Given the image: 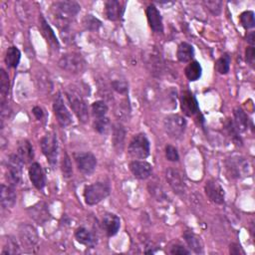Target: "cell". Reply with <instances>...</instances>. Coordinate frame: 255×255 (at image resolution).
<instances>
[{"instance_id":"ba28073f","label":"cell","mask_w":255,"mask_h":255,"mask_svg":"<svg viewBox=\"0 0 255 255\" xmlns=\"http://www.w3.org/2000/svg\"><path fill=\"white\" fill-rule=\"evenodd\" d=\"M24 163L18 155H11L7 160L6 180L10 186H17L22 178V168Z\"/></svg>"},{"instance_id":"52a82bcc","label":"cell","mask_w":255,"mask_h":255,"mask_svg":"<svg viewBox=\"0 0 255 255\" xmlns=\"http://www.w3.org/2000/svg\"><path fill=\"white\" fill-rule=\"evenodd\" d=\"M40 146L48 163L52 167H55L58 160V140L56 134L52 132L46 134L41 139Z\"/></svg>"},{"instance_id":"ab89813d","label":"cell","mask_w":255,"mask_h":255,"mask_svg":"<svg viewBox=\"0 0 255 255\" xmlns=\"http://www.w3.org/2000/svg\"><path fill=\"white\" fill-rule=\"evenodd\" d=\"M224 126H225V129H226L228 135L232 138V140H233L237 145H240V144H241V139H240V137L238 136V133H239V132L236 130V128H235L233 122L230 121V119H228V120L226 121V123H225Z\"/></svg>"},{"instance_id":"2e32d148","label":"cell","mask_w":255,"mask_h":255,"mask_svg":"<svg viewBox=\"0 0 255 255\" xmlns=\"http://www.w3.org/2000/svg\"><path fill=\"white\" fill-rule=\"evenodd\" d=\"M126 3L118 0H109L105 3V13L109 20L118 21L122 19L125 12Z\"/></svg>"},{"instance_id":"9a60e30c","label":"cell","mask_w":255,"mask_h":255,"mask_svg":"<svg viewBox=\"0 0 255 255\" xmlns=\"http://www.w3.org/2000/svg\"><path fill=\"white\" fill-rule=\"evenodd\" d=\"M181 107L184 114L188 117L195 115L199 110L197 100L191 91H184L182 93Z\"/></svg>"},{"instance_id":"cb8c5ba5","label":"cell","mask_w":255,"mask_h":255,"mask_svg":"<svg viewBox=\"0 0 255 255\" xmlns=\"http://www.w3.org/2000/svg\"><path fill=\"white\" fill-rule=\"evenodd\" d=\"M113 145L114 148L118 152H122L125 146V139H126V130L122 124H115L113 126Z\"/></svg>"},{"instance_id":"d6986e66","label":"cell","mask_w":255,"mask_h":255,"mask_svg":"<svg viewBox=\"0 0 255 255\" xmlns=\"http://www.w3.org/2000/svg\"><path fill=\"white\" fill-rule=\"evenodd\" d=\"M29 178L32 185L37 190H43L46 186V178L41 166L38 163H33L29 168Z\"/></svg>"},{"instance_id":"83f0119b","label":"cell","mask_w":255,"mask_h":255,"mask_svg":"<svg viewBox=\"0 0 255 255\" xmlns=\"http://www.w3.org/2000/svg\"><path fill=\"white\" fill-rule=\"evenodd\" d=\"M234 116V126L238 132H245L248 128L249 119L246 113L241 108H235L233 111Z\"/></svg>"},{"instance_id":"ee69618b","label":"cell","mask_w":255,"mask_h":255,"mask_svg":"<svg viewBox=\"0 0 255 255\" xmlns=\"http://www.w3.org/2000/svg\"><path fill=\"white\" fill-rule=\"evenodd\" d=\"M149 190H150L151 194H153L158 200H162V199L166 198V193L164 192V191L162 190L161 187L156 186V185H150Z\"/></svg>"},{"instance_id":"8992f818","label":"cell","mask_w":255,"mask_h":255,"mask_svg":"<svg viewBox=\"0 0 255 255\" xmlns=\"http://www.w3.org/2000/svg\"><path fill=\"white\" fill-rule=\"evenodd\" d=\"M66 97L72 111L77 116L79 121L82 123L88 122L89 110H88L87 103L82 98V96L79 95V93H77L74 90H68L66 91Z\"/></svg>"},{"instance_id":"ac0fdd59","label":"cell","mask_w":255,"mask_h":255,"mask_svg":"<svg viewBox=\"0 0 255 255\" xmlns=\"http://www.w3.org/2000/svg\"><path fill=\"white\" fill-rule=\"evenodd\" d=\"M147 18L152 30L156 33H163L164 25L160 11L155 5H150L147 8Z\"/></svg>"},{"instance_id":"4316f807","label":"cell","mask_w":255,"mask_h":255,"mask_svg":"<svg viewBox=\"0 0 255 255\" xmlns=\"http://www.w3.org/2000/svg\"><path fill=\"white\" fill-rule=\"evenodd\" d=\"M9 88H10V83H9L8 74L3 69H1V73H0V102H1V109L5 108V104L9 93Z\"/></svg>"},{"instance_id":"7dc6e473","label":"cell","mask_w":255,"mask_h":255,"mask_svg":"<svg viewBox=\"0 0 255 255\" xmlns=\"http://www.w3.org/2000/svg\"><path fill=\"white\" fill-rule=\"evenodd\" d=\"M32 113L37 120H42L44 117V112L40 107H34L32 110Z\"/></svg>"},{"instance_id":"7bdbcfd3","label":"cell","mask_w":255,"mask_h":255,"mask_svg":"<svg viewBox=\"0 0 255 255\" xmlns=\"http://www.w3.org/2000/svg\"><path fill=\"white\" fill-rule=\"evenodd\" d=\"M166 157L170 162H179L180 160V155L178 150L171 145H168L166 147Z\"/></svg>"},{"instance_id":"f6af8a7d","label":"cell","mask_w":255,"mask_h":255,"mask_svg":"<svg viewBox=\"0 0 255 255\" xmlns=\"http://www.w3.org/2000/svg\"><path fill=\"white\" fill-rule=\"evenodd\" d=\"M245 59H246V62L251 67L254 66V62H255V49H254L253 46L247 47V49L245 51Z\"/></svg>"},{"instance_id":"1f68e13d","label":"cell","mask_w":255,"mask_h":255,"mask_svg":"<svg viewBox=\"0 0 255 255\" xmlns=\"http://www.w3.org/2000/svg\"><path fill=\"white\" fill-rule=\"evenodd\" d=\"M201 72H202L201 66L196 61H191L185 70V74L189 79V81L191 82L197 81L201 77Z\"/></svg>"},{"instance_id":"9c48e42d","label":"cell","mask_w":255,"mask_h":255,"mask_svg":"<svg viewBox=\"0 0 255 255\" xmlns=\"http://www.w3.org/2000/svg\"><path fill=\"white\" fill-rule=\"evenodd\" d=\"M53 111H54L55 117L57 119V122L61 127L66 128L73 123L72 115L69 112V110L67 109V107L64 103V100L61 96V93H58L54 98Z\"/></svg>"},{"instance_id":"c3c4849f","label":"cell","mask_w":255,"mask_h":255,"mask_svg":"<svg viewBox=\"0 0 255 255\" xmlns=\"http://www.w3.org/2000/svg\"><path fill=\"white\" fill-rule=\"evenodd\" d=\"M230 253L231 254H240V253L244 254V251L241 249L240 245H238V244H231L230 245Z\"/></svg>"},{"instance_id":"6da1fadb","label":"cell","mask_w":255,"mask_h":255,"mask_svg":"<svg viewBox=\"0 0 255 255\" xmlns=\"http://www.w3.org/2000/svg\"><path fill=\"white\" fill-rule=\"evenodd\" d=\"M81 7L78 2L72 0H64V1L54 2L51 6V17L55 25L62 31L67 30L70 23L74 20L79 13Z\"/></svg>"},{"instance_id":"bcb514c9","label":"cell","mask_w":255,"mask_h":255,"mask_svg":"<svg viewBox=\"0 0 255 255\" xmlns=\"http://www.w3.org/2000/svg\"><path fill=\"white\" fill-rule=\"evenodd\" d=\"M171 254H173V255H189V254H191V251L188 250L186 247H184L180 244H177L172 247Z\"/></svg>"},{"instance_id":"4fadbf2b","label":"cell","mask_w":255,"mask_h":255,"mask_svg":"<svg viewBox=\"0 0 255 255\" xmlns=\"http://www.w3.org/2000/svg\"><path fill=\"white\" fill-rule=\"evenodd\" d=\"M166 179L167 182L169 183L170 187L173 189V191L179 194V195H183L186 191V185H185V181L183 179V175L181 174L180 171L176 170V169H168L166 171Z\"/></svg>"},{"instance_id":"f546056e","label":"cell","mask_w":255,"mask_h":255,"mask_svg":"<svg viewBox=\"0 0 255 255\" xmlns=\"http://www.w3.org/2000/svg\"><path fill=\"white\" fill-rule=\"evenodd\" d=\"M193 56H194V50L191 44L187 42H183L180 44L177 52V57L180 62H183V63L191 62Z\"/></svg>"},{"instance_id":"277c9868","label":"cell","mask_w":255,"mask_h":255,"mask_svg":"<svg viewBox=\"0 0 255 255\" xmlns=\"http://www.w3.org/2000/svg\"><path fill=\"white\" fill-rule=\"evenodd\" d=\"M58 65L61 69L73 73L80 74L85 71L87 63L81 54L78 53H66L59 59Z\"/></svg>"},{"instance_id":"681fc988","label":"cell","mask_w":255,"mask_h":255,"mask_svg":"<svg viewBox=\"0 0 255 255\" xmlns=\"http://www.w3.org/2000/svg\"><path fill=\"white\" fill-rule=\"evenodd\" d=\"M246 41H247V43H249L251 46H253L254 45V42H255V33H254V31H251V32H249L248 34H247V36H246Z\"/></svg>"},{"instance_id":"7a4b0ae2","label":"cell","mask_w":255,"mask_h":255,"mask_svg":"<svg viewBox=\"0 0 255 255\" xmlns=\"http://www.w3.org/2000/svg\"><path fill=\"white\" fill-rule=\"evenodd\" d=\"M111 188L105 183H95L87 186L84 190V199L88 205H95L109 196Z\"/></svg>"},{"instance_id":"8d00e7d4","label":"cell","mask_w":255,"mask_h":255,"mask_svg":"<svg viewBox=\"0 0 255 255\" xmlns=\"http://www.w3.org/2000/svg\"><path fill=\"white\" fill-rule=\"evenodd\" d=\"M83 25L85 26L86 29H88L90 31H97L102 26V22L95 16L89 14L84 17Z\"/></svg>"},{"instance_id":"3957f363","label":"cell","mask_w":255,"mask_h":255,"mask_svg":"<svg viewBox=\"0 0 255 255\" xmlns=\"http://www.w3.org/2000/svg\"><path fill=\"white\" fill-rule=\"evenodd\" d=\"M151 146L150 141L145 134H138L133 137L129 147H128V153L130 157L136 160H145L150 156Z\"/></svg>"},{"instance_id":"30bf717a","label":"cell","mask_w":255,"mask_h":255,"mask_svg":"<svg viewBox=\"0 0 255 255\" xmlns=\"http://www.w3.org/2000/svg\"><path fill=\"white\" fill-rule=\"evenodd\" d=\"M18 230L22 245L25 248L30 249V252H33V249L37 248V245L39 243V235L35 227L27 223H22L19 226Z\"/></svg>"},{"instance_id":"d6a6232c","label":"cell","mask_w":255,"mask_h":255,"mask_svg":"<svg viewBox=\"0 0 255 255\" xmlns=\"http://www.w3.org/2000/svg\"><path fill=\"white\" fill-rule=\"evenodd\" d=\"M93 128L97 133L101 135H106L111 129V121L107 117L96 118L93 124Z\"/></svg>"},{"instance_id":"ffe728a7","label":"cell","mask_w":255,"mask_h":255,"mask_svg":"<svg viewBox=\"0 0 255 255\" xmlns=\"http://www.w3.org/2000/svg\"><path fill=\"white\" fill-rule=\"evenodd\" d=\"M39 23H40V30L42 32V35L44 36V38L46 39V41L48 42L50 47L57 51L60 48L59 41H58L53 29L51 28V26L48 24V22L42 15L39 18Z\"/></svg>"},{"instance_id":"7402d4cb","label":"cell","mask_w":255,"mask_h":255,"mask_svg":"<svg viewBox=\"0 0 255 255\" xmlns=\"http://www.w3.org/2000/svg\"><path fill=\"white\" fill-rule=\"evenodd\" d=\"M103 226L108 236H114L121 227L120 217L114 213H106L103 217Z\"/></svg>"},{"instance_id":"74e56055","label":"cell","mask_w":255,"mask_h":255,"mask_svg":"<svg viewBox=\"0 0 255 255\" xmlns=\"http://www.w3.org/2000/svg\"><path fill=\"white\" fill-rule=\"evenodd\" d=\"M20 253V247H19V244L18 242L12 238V237H9L7 239V244L6 246L4 247L3 251H2V255H12V254H19Z\"/></svg>"},{"instance_id":"603a6c76","label":"cell","mask_w":255,"mask_h":255,"mask_svg":"<svg viewBox=\"0 0 255 255\" xmlns=\"http://www.w3.org/2000/svg\"><path fill=\"white\" fill-rule=\"evenodd\" d=\"M1 205L4 208H12L16 203V193L12 186H1V197H0Z\"/></svg>"},{"instance_id":"60d3db41","label":"cell","mask_w":255,"mask_h":255,"mask_svg":"<svg viewBox=\"0 0 255 255\" xmlns=\"http://www.w3.org/2000/svg\"><path fill=\"white\" fill-rule=\"evenodd\" d=\"M61 170H62V174L63 177L66 179H69L73 176V169H72V164L70 161V158L67 154L64 155L63 159H62V163H61Z\"/></svg>"},{"instance_id":"836d02e7","label":"cell","mask_w":255,"mask_h":255,"mask_svg":"<svg viewBox=\"0 0 255 255\" xmlns=\"http://www.w3.org/2000/svg\"><path fill=\"white\" fill-rule=\"evenodd\" d=\"M230 61L231 58L228 54H223L217 61L215 64V69L216 71L221 74V75H225L229 72V68H230Z\"/></svg>"},{"instance_id":"5b68a950","label":"cell","mask_w":255,"mask_h":255,"mask_svg":"<svg viewBox=\"0 0 255 255\" xmlns=\"http://www.w3.org/2000/svg\"><path fill=\"white\" fill-rule=\"evenodd\" d=\"M164 128L166 133L173 139H180L185 134L187 128V121L184 117L173 114L165 118Z\"/></svg>"},{"instance_id":"8fae6325","label":"cell","mask_w":255,"mask_h":255,"mask_svg":"<svg viewBox=\"0 0 255 255\" xmlns=\"http://www.w3.org/2000/svg\"><path fill=\"white\" fill-rule=\"evenodd\" d=\"M226 169L232 178H241L248 175L250 166L248 162L241 157H231L226 161Z\"/></svg>"},{"instance_id":"4dcf8cb0","label":"cell","mask_w":255,"mask_h":255,"mask_svg":"<svg viewBox=\"0 0 255 255\" xmlns=\"http://www.w3.org/2000/svg\"><path fill=\"white\" fill-rule=\"evenodd\" d=\"M20 59H21V52L17 47L11 46L7 49L6 56H5V63L7 67L16 68L19 65Z\"/></svg>"},{"instance_id":"b9f144b4","label":"cell","mask_w":255,"mask_h":255,"mask_svg":"<svg viewBox=\"0 0 255 255\" xmlns=\"http://www.w3.org/2000/svg\"><path fill=\"white\" fill-rule=\"evenodd\" d=\"M112 87L117 93L121 95H126L128 93V84L125 81L115 80L112 82Z\"/></svg>"},{"instance_id":"f1b7e54d","label":"cell","mask_w":255,"mask_h":255,"mask_svg":"<svg viewBox=\"0 0 255 255\" xmlns=\"http://www.w3.org/2000/svg\"><path fill=\"white\" fill-rule=\"evenodd\" d=\"M184 238L187 244L189 245V247L191 248V250H192L197 254H200L203 252V245H202L201 239L195 233L191 231H186L184 233Z\"/></svg>"},{"instance_id":"d4e9b609","label":"cell","mask_w":255,"mask_h":255,"mask_svg":"<svg viewBox=\"0 0 255 255\" xmlns=\"http://www.w3.org/2000/svg\"><path fill=\"white\" fill-rule=\"evenodd\" d=\"M75 237L78 242L87 247H94L97 243V239L94 234L85 227L77 228L75 230Z\"/></svg>"},{"instance_id":"e0dca14e","label":"cell","mask_w":255,"mask_h":255,"mask_svg":"<svg viewBox=\"0 0 255 255\" xmlns=\"http://www.w3.org/2000/svg\"><path fill=\"white\" fill-rule=\"evenodd\" d=\"M130 171L138 180H146L150 178L153 172L151 164L145 161H133L130 163Z\"/></svg>"},{"instance_id":"f35d334b","label":"cell","mask_w":255,"mask_h":255,"mask_svg":"<svg viewBox=\"0 0 255 255\" xmlns=\"http://www.w3.org/2000/svg\"><path fill=\"white\" fill-rule=\"evenodd\" d=\"M203 4L211 14L215 16L220 14L221 8H222V2L219 1V0H207V1L203 2Z\"/></svg>"},{"instance_id":"5bb4252c","label":"cell","mask_w":255,"mask_h":255,"mask_svg":"<svg viewBox=\"0 0 255 255\" xmlns=\"http://www.w3.org/2000/svg\"><path fill=\"white\" fill-rule=\"evenodd\" d=\"M205 193L210 201L216 203V204H222L224 202L225 193L222 187L213 180L207 181L204 187Z\"/></svg>"},{"instance_id":"e575fe53","label":"cell","mask_w":255,"mask_h":255,"mask_svg":"<svg viewBox=\"0 0 255 255\" xmlns=\"http://www.w3.org/2000/svg\"><path fill=\"white\" fill-rule=\"evenodd\" d=\"M91 110L95 118H102V117H106L109 108L104 101H96L92 104Z\"/></svg>"},{"instance_id":"44dd1931","label":"cell","mask_w":255,"mask_h":255,"mask_svg":"<svg viewBox=\"0 0 255 255\" xmlns=\"http://www.w3.org/2000/svg\"><path fill=\"white\" fill-rule=\"evenodd\" d=\"M29 215L39 224H44L50 219V213L45 203L39 202L28 209Z\"/></svg>"},{"instance_id":"7c38bea8","label":"cell","mask_w":255,"mask_h":255,"mask_svg":"<svg viewBox=\"0 0 255 255\" xmlns=\"http://www.w3.org/2000/svg\"><path fill=\"white\" fill-rule=\"evenodd\" d=\"M78 170L84 175H91L97 167V159L92 153H81L75 155Z\"/></svg>"},{"instance_id":"d590c367","label":"cell","mask_w":255,"mask_h":255,"mask_svg":"<svg viewBox=\"0 0 255 255\" xmlns=\"http://www.w3.org/2000/svg\"><path fill=\"white\" fill-rule=\"evenodd\" d=\"M241 25L246 29H251L255 26V20H254V12L253 11H244L239 16Z\"/></svg>"},{"instance_id":"484cf974","label":"cell","mask_w":255,"mask_h":255,"mask_svg":"<svg viewBox=\"0 0 255 255\" xmlns=\"http://www.w3.org/2000/svg\"><path fill=\"white\" fill-rule=\"evenodd\" d=\"M17 155L18 157L21 159V161L24 164L30 163L33 158H34V151H33V147L30 144L29 141H21L18 144V148H17Z\"/></svg>"}]
</instances>
